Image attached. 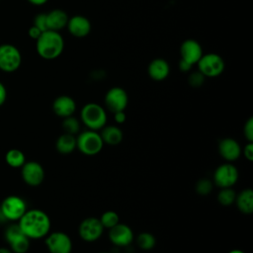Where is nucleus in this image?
I'll return each mask as SVG.
<instances>
[{
    "label": "nucleus",
    "instance_id": "nucleus-1",
    "mask_svg": "<svg viewBox=\"0 0 253 253\" xmlns=\"http://www.w3.org/2000/svg\"><path fill=\"white\" fill-rule=\"evenodd\" d=\"M19 226L30 239H40L46 236L50 230L49 216L42 210L27 211L19 219Z\"/></svg>",
    "mask_w": 253,
    "mask_h": 253
},
{
    "label": "nucleus",
    "instance_id": "nucleus-2",
    "mask_svg": "<svg viewBox=\"0 0 253 253\" xmlns=\"http://www.w3.org/2000/svg\"><path fill=\"white\" fill-rule=\"evenodd\" d=\"M64 40L59 32L47 30L42 33L36 41L38 54L46 60L57 58L63 51Z\"/></svg>",
    "mask_w": 253,
    "mask_h": 253
},
{
    "label": "nucleus",
    "instance_id": "nucleus-3",
    "mask_svg": "<svg viewBox=\"0 0 253 253\" xmlns=\"http://www.w3.org/2000/svg\"><path fill=\"white\" fill-rule=\"evenodd\" d=\"M81 122L91 130L102 129L107 123L105 109L97 103H88L83 106L80 113Z\"/></svg>",
    "mask_w": 253,
    "mask_h": 253
},
{
    "label": "nucleus",
    "instance_id": "nucleus-4",
    "mask_svg": "<svg viewBox=\"0 0 253 253\" xmlns=\"http://www.w3.org/2000/svg\"><path fill=\"white\" fill-rule=\"evenodd\" d=\"M103 145L104 142L102 137L96 130L88 129L82 131L76 137V148L87 156L98 154L103 149Z\"/></svg>",
    "mask_w": 253,
    "mask_h": 253
},
{
    "label": "nucleus",
    "instance_id": "nucleus-5",
    "mask_svg": "<svg viewBox=\"0 0 253 253\" xmlns=\"http://www.w3.org/2000/svg\"><path fill=\"white\" fill-rule=\"evenodd\" d=\"M22 63V54L19 48L11 43L0 44V70L12 73Z\"/></svg>",
    "mask_w": 253,
    "mask_h": 253
},
{
    "label": "nucleus",
    "instance_id": "nucleus-6",
    "mask_svg": "<svg viewBox=\"0 0 253 253\" xmlns=\"http://www.w3.org/2000/svg\"><path fill=\"white\" fill-rule=\"evenodd\" d=\"M27 211L26 202L19 196L6 197L0 206V212L2 216L11 221L19 220L23 214Z\"/></svg>",
    "mask_w": 253,
    "mask_h": 253
},
{
    "label": "nucleus",
    "instance_id": "nucleus-7",
    "mask_svg": "<svg viewBox=\"0 0 253 253\" xmlns=\"http://www.w3.org/2000/svg\"><path fill=\"white\" fill-rule=\"evenodd\" d=\"M197 64L198 70L205 77H216L224 70L223 58L219 54L213 52L203 54Z\"/></svg>",
    "mask_w": 253,
    "mask_h": 253
},
{
    "label": "nucleus",
    "instance_id": "nucleus-8",
    "mask_svg": "<svg viewBox=\"0 0 253 253\" xmlns=\"http://www.w3.org/2000/svg\"><path fill=\"white\" fill-rule=\"evenodd\" d=\"M5 239L14 253H26L30 248V238L23 233L19 224H12L6 228Z\"/></svg>",
    "mask_w": 253,
    "mask_h": 253
},
{
    "label": "nucleus",
    "instance_id": "nucleus-9",
    "mask_svg": "<svg viewBox=\"0 0 253 253\" xmlns=\"http://www.w3.org/2000/svg\"><path fill=\"white\" fill-rule=\"evenodd\" d=\"M239 173L237 168L231 163L219 165L213 173L214 185L218 188H231L238 180Z\"/></svg>",
    "mask_w": 253,
    "mask_h": 253
},
{
    "label": "nucleus",
    "instance_id": "nucleus-10",
    "mask_svg": "<svg viewBox=\"0 0 253 253\" xmlns=\"http://www.w3.org/2000/svg\"><path fill=\"white\" fill-rule=\"evenodd\" d=\"M104 227L99 218L90 216L81 221L78 227V233L81 239L86 242H93L99 239L103 233Z\"/></svg>",
    "mask_w": 253,
    "mask_h": 253
},
{
    "label": "nucleus",
    "instance_id": "nucleus-11",
    "mask_svg": "<svg viewBox=\"0 0 253 253\" xmlns=\"http://www.w3.org/2000/svg\"><path fill=\"white\" fill-rule=\"evenodd\" d=\"M128 103V96L125 89L113 87L105 95V106L113 114L125 111Z\"/></svg>",
    "mask_w": 253,
    "mask_h": 253
},
{
    "label": "nucleus",
    "instance_id": "nucleus-12",
    "mask_svg": "<svg viewBox=\"0 0 253 253\" xmlns=\"http://www.w3.org/2000/svg\"><path fill=\"white\" fill-rule=\"evenodd\" d=\"M45 245L50 253H71V238L62 231H54L46 235Z\"/></svg>",
    "mask_w": 253,
    "mask_h": 253
},
{
    "label": "nucleus",
    "instance_id": "nucleus-13",
    "mask_svg": "<svg viewBox=\"0 0 253 253\" xmlns=\"http://www.w3.org/2000/svg\"><path fill=\"white\" fill-rule=\"evenodd\" d=\"M21 174L24 182L31 187L40 186L44 179V170L37 161L25 162L22 166Z\"/></svg>",
    "mask_w": 253,
    "mask_h": 253
},
{
    "label": "nucleus",
    "instance_id": "nucleus-14",
    "mask_svg": "<svg viewBox=\"0 0 253 253\" xmlns=\"http://www.w3.org/2000/svg\"><path fill=\"white\" fill-rule=\"evenodd\" d=\"M203 48L196 40L188 39L185 40L180 46L181 59L190 63L191 65L197 64L199 59L203 55Z\"/></svg>",
    "mask_w": 253,
    "mask_h": 253
},
{
    "label": "nucleus",
    "instance_id": "nucleus-15",
    "mask_svg": "<svg viewBox=\"0 0 253 253\" xmlns=\"http://www.w3.org/2000/svg\"><path fill=\"white\" fill-rule=\"evenodd\" d=\"M109 238L113 244L125 247L132 242L133 232L128 225L119 222L118 224L110 228Z\"/></svg>",
    "mask_w": 253,
    "mask_h": 253
},
{
    "label": "nucleus",
    "instance_id": "nucleus-16",
    "mask_svg": "<svg viewBox=\"0 0 253 253\" xmlns=\"http://www.w3.org/2000/svg\"><path fill=\"white\" fill-rule=\"evenodd\" d=\"M66 28L73 37L84 38L91 32V23L89 19L82 15H74L68 19Z\"/></svg>",
    "mask_w": 253,
    "mask_h": 253
},
{
    "label": "nucleus",
    "instance_id": "nucleus-17",
    "mask_svg": "<svg viewBox=\"0 0 253 253\" xmlns=\"http://www.w3.org/2000/svg\"><path fill=\"white\" fill-rule=\"evenodd\" d=\"M240 144L231 137H225L218 143V153L226 161H234L241 155Z\"/></svg>",
    "mask_w": 253,
    "mask_h": 253
},
{
    "label": "nucleus",
    "instance_id": "nucleus-18",
    "mask_svg": "<svg viewBox=\"0 0 253 253\" xmlns=\"http://www.w3.org/2000/svg\"><path fill=\"white\" fill-rule=\"evenodd\" d=\"M52 110L56 116L66 118L74 114L76 110V103L70 96L61 95L54 99L52 103Z\"/></svg>",
    "mask_w": 253,
    "mask_h": 253
},
{
    "label": "nucleus",
    "instance_id": "nucleus-19",
    "mask_svg": "<svg viewBox=\"0 0 253 253\" xmlns=\"http://www.w3.org/2000/svg\"><path fill=\"white\" fill-rule=\"evenodd\" d=\"M147 73L154 81H162L166 79L170 73L169 63L163 58H155L148 64Z\"/></svg>",
    "mask_w": 253,
    "mask_h": 253
},
{
    "label": "nucleus",
    "instance_id": "nucleus-20",
    "mask_svg": "<svg viewBox=\"0 0 253 253\" xmlns=\"http://www.w3.org/2000/svg\"><path fill=\"white\" fill-rule=\"evenodd\" d=\"M68 15L61 9H53L46 13L47 30L58 32L67 26Z\"/></svg>",
    "mask_w": 253,
    "mask_h": 253
},
{
    "label": "nucleus",
    "instance_id": "nucleus-21",
    "mask_svg": "<svg viewBox=\"0 0 253 253\" xmlns=\"http://www.w3.org/2000/svg\"><path fill=\"white\" fill-rule=\"evenodd\" d=\"M239 211L245 214L253 212V191L251 189H244L236 195L235 202Z\"/></svg>",
    "mask_w": 253,
    "mask_h": 253
},
{
    "label": "nucleus",
    "instance_id": "nucleus-22",
    "mask_svg": "<svg viewBox=\"0 0 253 253\" xmlns=\"http://www.w3.org/2000/svg\"><path fill=\"white\" fill-rule=\"evenodd\" d=\"M104 143L109 145H118L123 140L124 134L122 129L116 126H104L100 132Z\"/></svg>",
    "mask_w": 253,
    "mask_h": 253
},
{
    "label": "nucleus",
    "instance_id": "nucleus-23",
    "mask_svg": "<svg viewBox=\"0 0 253 253\" xmlns=\"http://www.w3.org/2000/svg\"><path fill=\"white\" fill-rule=\"evenodd\" d=\"M55 148L61 154H70L76 148V137L73 134L64 132L56 139Z\"/></svg>",
    "mask_w": 253,
    "mask_h": 253
},
{
    "label": "nucleus",
    "instance_id": "nucleus-24",
    "mask_svg": "<svg viewBox=\"0 0 253 253\" xmlns=\"http://www.w3.org/2000/svg\"><path fill=\"white\" fill-rule=\"evenodd\" d=\"M5 161L10 167L19 168L22 167L26 162V157L21 150L13 148L7 151L5 155Z\"/></svg>",
    "mask_w": 253,
    "mask_h": 253
},
{
    "label": "nucleus",
    "instance_id": "nucleus-25",
    "mask_svg": "<svg viewBox=\"0 0 253 253\" xmlns=\"http://www.w3.org/2000/svg\"><path fill=\"white\" fill-rule=\"evenodd\" d=\"M156 243V239L154 235L150 232H141L136 237L137 246L144 251L151 250Z\"/></svg>",
    "mask_w": 253,
    "mask_h": 253
},
{
    "label": "nucleus",
    "instance_id": "nucleus-26",
    "mask_svg": "<svg viewBox=\"0 0 253 253\" xmlns=\"http://www.w3.org/2000/svg\"><path fill=\"white\" fill-rule=\"evenodd\" d=\"M236 193L231 188H221L217 194V202L222 206H230L235 202Z\"/></svg>",
    "mask_w": 253,
    "mask_h": 253
},
{
    "label": "nucleus",
    "instance_id": "nucleus-27",
    "mask_svg": "<svg viewBox=\"0 0 253 253\" xmlns=\"http://www.w3.org/2000/svg\"><path fill=\"white\" fill-rule=\"evenodd\" d=\"M104 228H112L116 224L120 222V216L119 214L114 211H105L101 217L99 218Z\"/></svg>",
    "mask_w": 253,
    "mask_h": 253
},
{
    "label": "nucleus",
    "instance_id": "nucleus-28",
    "mask_svg": "<svg viewBox=\"0 0 253 253\" xmlns=\"http://www.w3.org/2000/svg\"><path fill=\"white\" fill-rule=\"evenodd\" d=\"M62 127H63V129H64V131L66 133L74 135L80 129V123H79V121L75 117L69 116V117L63 118Z\"/></svg>",
    "mask_w": 253,
    "mask_h": 253
},
{
    "label": "nucleus",
    "instance_id": "nucleus-29",
    "mask_svg": "<svg viewBox=\"0 0 253 253\" xmlns=\"http://www.w3.org/2000/svg\"><path fill=\"white\" fill-rule=\"evenodd\" d=\"M195 190L196 192L200 195V196H207L209 195L211 190H212V182L209 179H200L195 186Z\"/></svg>",
    "mask_w": 253,
    "mask_h": 253
},
{
    "label": "nucleus",
    "instance_id": "nucleus-30",
    "mask_svg": "<svg viewBox=\"0 0 253 253\" xmlns=\"http://www.w3.org/2000/svg\"><path fill=\"white\" fill-rule=\"evenodd\" d=\"M205 76L198 70V71H194L192 72L189 77H188V82L189 84L194 87V88H198L201 87L204 84L205 81Z\"/></svg>",
    "mask_w": 253,
    "mask_h": 253
},
{
    "label": "nucleus",
    "instance_id": "nucleus-31",
    "mask_svg": "<svg viewBox=\"0 0 253 253\" xmlns=\"http://www.w3.org/2000/svg\"><path fill=\"white\" fill-rule=\"evenodd\" d=\"M34 26L39 28L42 32L47 31L46 24V13H40L34 19Z\"/></svg>",
    "mask_w": 253,
    "mask_h": 253
},
{
    "label": "nucleus",
    "instance_id": "nucleus-32",
    "mask_svg": "<svg viewBox=\"0 0 253 253\" xmlns=\"http://www.w3.org/2000/svg\"><path fill=\"white\" fill-rule=\"evenodd\" d=\"M243 133L248 142H253V118H249L243 127Z\"/></svg>",
    "mask_w": 253,
    "mask_h": 253
},
{
    "label": "nucleus",
    "instance_id": "nucleus-33",
    "mask_svg": "<svg viewBox=\"0 0 253 253\" xmlns=\"http://www.w3.org/2000/svg\"><path fill=\"white\" fill-rule=\"evenodd\" d=\"M243 155L248 161L253 160V142H248L243 148Z\"/></svg>",
    "mask_w": 253,
    "mask_h": 253
},
{
    "label": "nucleus",
    "instance_id": "nucleus-34",
    "mask_svg": "<svg viewBox=\"0 0 253 253\" xmlns=\"http://www.w3.org/2000/svg\"><path fill=\"white\" fill-rule=\"evenodd\" d=\"M42 31L39 29V28H37L36 26H32V27H30V29H29V31H28V35H29V37L31 38V39H33V40H35V41H37L38 39H39V37L42 35Z\"/></svg>",
    "mask_w": 253,
    "mask_h": 253
},
{
    "label": "nucleus",
    "instance_id": "nucleus-35",
    "mask_svg": "<svg viewBox=\"0 0 253 253\" xmlns=\"http://www.w3.org/2000/svg\"><path fill=\"white\" fill-rule=\"evenodd\" d=\"M114 119L115 122L118 124H124L126 120V116L125 114V111H121V112H117L114 113Z\"/></svg>",
    "mask_w": 253,
    "mask_h": 253
},
{
    "label": "nucleus",
    "instance_id": "nucleus-36",
    "mask_svg": "<svg viewBox=\"0 0 253 253\" xmlns=\"http://www.w3.org/2000/svg\"><path fill=\"white\" fill-rule=\"evenodd\" d=\"M6 99H7L6 87L2 82H0V107L5 103Z\"/></svg>",
    "mask_w": 253,
    "mask_h": 253
},
{
    "label": "nucleus",
    "instance_id": "nucleus-37",
    "mask_svg": "<svg viewBox=\"0 0 253 253\" xmlns=\"http://www.w3.org/2000/svg\"><path fill=\"white\" fill-rule=\"evenodd\" d=\"M192 66H193V65H191L190 63H188V62H186V61H184V60H182V59L179 60L178 67H179V70L182 71V72H189V71L191 70Z\"/></svg>",
    "mask_w": 253,
    "mask_h": 253
},
{
    "label": "nucleus",
    "instance_id": "nucleus-38",
    "mask_svg": "<svg viewBox=\"0 0 253 253\" xmlns=\"http://www.w3.org/2000/svg\"><path fill=\"white\" fill-rule=\"evenodd\" d=\"M48 0H28L29 3L33 4V5H36V6H42L43 4H45Z\"/></svg>",
    "mask_w": 253,
    "mask_h": 253
},
{
    "label": "nucleus",
    "instance_id": "nucleus-39",
    "mask_svg": "<svg viewBox=\"0 0 253 253\" xmlns=\"http://www.w3.org/2000/svg\"><path fill=\"white\" fill-rule=\"evenodd\" d=\"M0 253H12V251L8 248H4V247H0Z\"/></svg>",
    "mask_w": 253,
    "mask_h": 253
},
{
    "label": "nucleus",
    "instance_id": "nucleus-40",
    "mask_svg": "<svg viewBox=\"0 0 253 253\" xmlns=\"http://www.w3.org/2000/svg\"><path fill=\"white\" fill-rule=\"evenodd\" d=\"M228 253H245V252H243V251L240 250V249H232V250H230Z\"/></svg>",
    "mask_w": 253,
    "mask_h": 253
},
{
    "label": "nucleus",
    "instance_id": "nucleus-41",
    "mask_svg": "<svg viewBox=\"0 0 253 253\" xmlns=\"http://www.w3.org/2000/svg\"><path fill=\"white\" fill-rule=\"evenodd\" d=\"M100 253H108V252H100Z\"/></svg>",
    "mask_w": 253,
    "mask_h": 253
}]
</instances>
